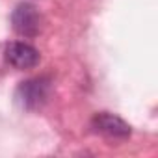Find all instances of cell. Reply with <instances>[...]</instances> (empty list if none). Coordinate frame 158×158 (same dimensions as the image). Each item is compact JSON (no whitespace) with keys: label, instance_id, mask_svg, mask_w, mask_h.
<instances>
[{"label":"cell","instance_id":"cell-4","mask_svg":"<svg viewBox=\"0 0 158 158\" xmlns=\"http://www.w3.org/2000/svg\"><path fill=\"white\" fill-rule=\"evenodd\" d=\"M6 60L15 69L26 71V69H32L39 63V52H37V48H34L28 43L13 41L6 47Z\"/></svg>","mask_w":158,"mask_h":158},{"label":"cell","instance_id":"cell-2","mask_svg":"<svg viewBox=\"0 0 158 158\" xmlns=\"http://www.w3.org/2000/svg\"><path fill=\"white\" fill-rule=\"evenodd\" d=\"M11 26L23 37H35L41 26V17L35 6L30 2H21L11 13Z\"/></svg>","mask_w":158,"mask_h":158},{"label":"cell","instance_id":"cell-1","mask_svg":"<svg viewBox=\"0 0 158 158\" xmlns=\"http://www.w3.org/2000/svg\"><path fill=\"white\" fill-rule=\"evenodd\" d=\"M50 84L47 78H32V80L21 82V86L15 91V99L21 108L24 110H37L45 104L48 97Z\"/></svg>","mask_w":158,"mask_h":158},{"label":"cell","instance_id":"cell-3","mask_svg":"<svg viewBox=\"0 0 158 158\" xmlns=\"http://www.w3.org/2000/svg\"><path fill=\"white\" fill-rule=\"evenodd\" d=\"M91 128L99 134H104L108 138H117V139H125L132 132L130 125L125 119H121L119 115L110 114V112L95 114L93 119H91Z\"/></svg>","mask_w":158,"mask_h":158}]
</instances>
